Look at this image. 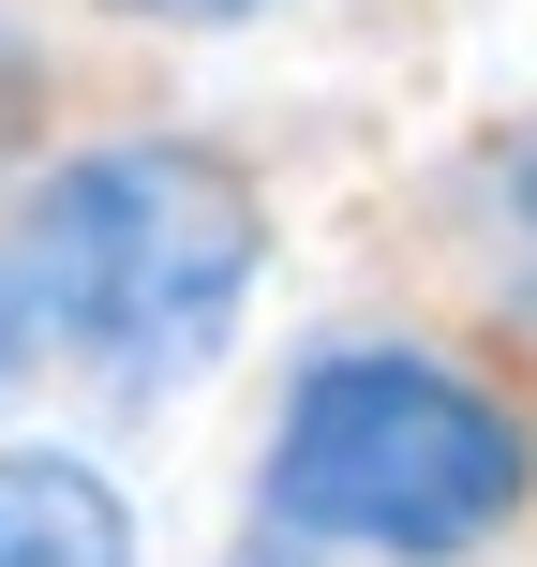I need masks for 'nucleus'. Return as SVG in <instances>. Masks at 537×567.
I'll use <instances>...</instances> for the list:
<instances>
[{"label": "nucleus", "mask_w": 537, "mask_h": 567, "mask_svg": "<svg viewBox=\"0 0 537 567\" xmlns=\"http://www.w3.org/2000/svg\"><path fill=\"white\" fill-rule=\"evenodd\" d=\"M283 255L269 165L195 120H105L0 179V403L165 419L255 329Z\"/></svg>", "instance_id": "1"}, {"label": "nucleus", "mask_w": 537, "mask_h": 567, "mask_svg": "<svg viewBox=\"0 0 537 567\" xmlns=\"http://www.w3.org/2000/svg\"><path fill=\"white\" fill-rule=\"evenodd\" d=\"M255 538L299 567H493L537 538V373L508 343L359 313L299 343L255 433Z\"/></svg>", "instance_id": "2"}, {"label": "nucleus", "mask_w": 537, "mask_h": 567, "mask_svg": "<svg viewBox=\"0 0 537 567\" xmlns=\"http://www.w3.org/2000/svg\"><path fill=\"white\" fill-rule=\"evenodd\" d=\"M0 567H149L135 493L105 478V449L75 433H0Z\"/></svg>", "instance_id": "3"}, {"label": "nucleus", "mask_w": 537, "mask_h": 567, "mask_svg": "<svg viewBox=\"0 0 537 567\" xmlns=\"http://www.w3.org/2000/svg\"><path fill=\"white\" fill-rule=\"evenodd\" d=\"M463 209H478L493 299L537 329V120H493V135H478V165H463Z\"/></svg>", "instance_id": "4"}, {"label": "nucleus", "mask_w": 537, "mask_h": 567, "mask_svg": "<svg viewBox=\"0 0 537 567\" xmlns=\"http://www.w3.org/2000/svg\"><path fill=\"white\" fill-rule=\"evenodd\" d=\"M120 30H255V16H283V0H105Z\"/></svg>", "instance_id": "5"}, {"label": "nucleus", "mask_w": 537, "mask_h": 567, "mask_svg": "<svg viewBox=\"0 0 537 567\" xmlns=\"http://www.w3.org/2000/svg\"><path fill=\"white\" fill-rule=\"evenodd\" d=\"M225 567H299V553H283V538H239V553H225Z\"/></svg>", "instance_id": "6"}]
</instances>
